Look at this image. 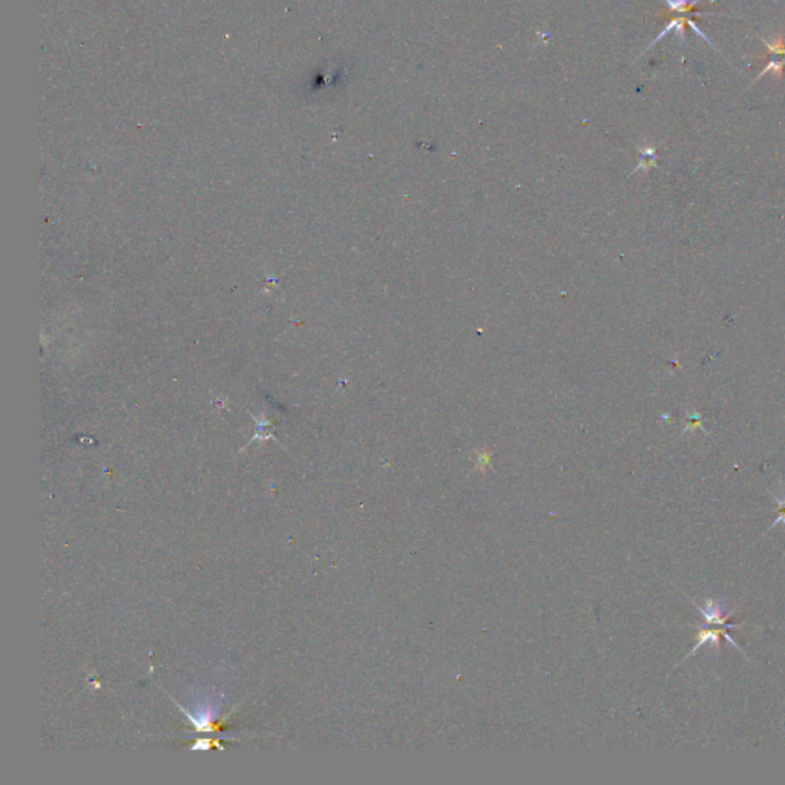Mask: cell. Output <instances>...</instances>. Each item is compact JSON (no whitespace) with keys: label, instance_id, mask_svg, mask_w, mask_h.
Listing matches in <instances>:
<instances>
[{"label":"cell","instance_id":"cell-4","mask_svg":"<svg viewBox=\"0 0 785 785\" xmlns=\"http://www.w3.org/2000/svg\"><path fill=\"white\" fill-rule=\"evenodd\" d=\"M770 495H772L773 499L777 502V514H779V516H777L775 522L770 525V528H767L766 534L770 530H773V528L777 526V525H785V486H784V483L781 482V495L773 494V493H770Z\"/></svg>","mask_w":785,"mask_h":785},{"label":"cell","instance_id":"cell-3","mask_svg":"<svg viewBox=\"0 0 785 785\" xmlns=\"http://www.w3.org/2000/svg\"><path fill=\"white\" fill-rule=\"evenodd\" d=\"M693 605H695V608L699 610V612L704 615L706 621H707L708 624L726 626V628H729V629H730V628H735V626H739V624H735V623L730 621V617L734 615V612H736L738 608H736L731 614L724 615L722 605H721V603H718V601H715V600H706V606H699L698 601L693 600Z\"/></svg>","mask_w":785,"mask_h":785},{"label":"cell","instance_id":"cell-1","mask_svg":"<svg viewBox=\"0 0 785 785\" xmlns=\"http://www.w3.org/2000/svg\"><path fill=\"white\" fill-rule=\"evenodd\" d=\"M762 42H764V45L767 47L770 60H768L767 66L759 72V75L756 79H754L753 83H756L758 80H761L768 72H775L777 77L781 79L782 74H784V70H785V40H784V37L777 35L776 42H773V43H768L766 40H762Z\"/></svg>","mask_w":785,"mask_h":785},{"label":"cell","instance_id":"cell-2","mask_svg":"<svg viewBox=\"0 0 785 785\" xmlns=\"http://www.w3.org/2000/svg\"><path fill=\"white\" fill-rule=\"evenodd\" d=\"M727 629H729V628H726V626H720V628H718V629H712V628H707V629H699V631H698V633H697V646H695V647H693V651H692L690 653H687V656H685V658H684V660L690 658V656H692V655H695V653L698 652V649H699L701 646H704L706 643H711V644H712V646H713L715 649H718V647H720V641H721V638H724V640H727V641H729V643H730L731 646H735V647L738 649V651H739V652H741V653H743V655L745 656V658L750 661L749 655H745V653H744V651H743V647H741V646H739V644L736 643V641H735L734 638H731V637L729 635V633H727ZM684 660H683V661H684Z\"/></svg>","mask_w":785,"mask_h":785}]
</instances>
